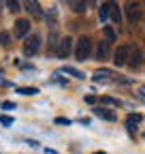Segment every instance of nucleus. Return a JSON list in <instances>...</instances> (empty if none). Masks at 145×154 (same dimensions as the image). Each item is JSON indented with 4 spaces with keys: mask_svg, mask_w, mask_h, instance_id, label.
I'll return each instance as SVG.
<instances>
[{
    "mask_svg": "<svg viewBox=\"0 0 145 154\" xmlns=\"http://www.w3.org/2000/svg\"><path fill=\"white\" fill-rule=\"evenodd\" d=\"M90 54H92V41H90V36H79V41L75 45V58L77 60H87Z\"/></svg>",
    "mask_w": 145,
    "mask_h": 154,
    "instance_id": "nucleus-1",
    "label": "nucleus"
},
{
    "mask_svg": "<svg viewBox=\"0 0 145 154\" xmlns=\"http://www.w3.org/2000/svg\"><path fill=\"white\" fill-rule=\"evenodd\" d=\"M41 49V34H28L24 41V56H34Z\"/></svg>",
    "mask_w": 145,
    "mask_h": 154,
    "instance_id": "nucleus-2",
    "label": "nucleus"
},
{
    "mask_svg": "<svg viewBox=\"0 0 145 154\" xmlns=\"http://www.w3.org/2000/svg\"><path fill=\"white\" fill-rule=\"evenodd\" d=\"M126 19H128L130 26H137L141 22V7L137 2H130L128 7H126Z\"/></svg>",
    "mask_w": 145,
    "mask_h": 154,
    "instance_id": "nucleus-3",
    "label": "nucleus"
},
{
    "mask_svg": "<svg viewBox=\"0 0 145 154\" xmlns=\"http://www.w3.org/2000/svg\"><path fill=\"white\" fill-rule=\"evenodd\" d=\"M128 56H130V47L128 45H122L115 49L113 54V64L115 66H124V64H128Z\"/></svg>",
    "mask_w": 145,
    "mask_h": 154,
    "instance_id": "nucleus-4",
    "label": "nucleus"
},
{
    "mask_svg": "<svg viewBox=\"0 0 145 154\" xmlns=\"http://www.w3.org/2000/svg\"><path fill=\"white\" fill-rule=\"evenodd\" d=\"M70 51H72V38H70V36H64L62 41L58 43L56 54H58V58H68V56H70Z\"/></svg>",
    "mask_w": 145,
    "mask_h": 154,
    "instance_id": "nucleus-5",
    "label": "nucleus"
},
{
    "mask_svg": "<svg viewBox=\"0 0 145 154\" xmlns=\"http://www.w3.org/2000/svg\"><path fill=\"white\" fill-rule=\"evenodd\" d=\"M128 60H130L128 64H130L132 69H137V66H139V64L143 62V54L139 51V47H135V45H130V56H128Z\"/></svg>",
    "mask_w": 145,
    "mask_h": 154,
    "instance_id": "nucleus-6",
    "label": "nucleus"
},
{
    "mask_svg": "<svg viewBox=\"0 0 145 154\" xmlns=\"http://www.w3.org/2000/svg\"><path fill=\"white\" fill-rule=\"evenodd\" d=\"M28 32H30V22L28 19H17L15 22V34L17 36H28Z\"/></svg>",
    "mask_w": 145,
    "mask_h": 154,
    "instance_id": "nucleus-7",
    "label": "nucleus"
},
{
    "mask_svg": "<svg viewBox=\"0 0 145 154\" xmlns=\"http://www.w3.org/2000/svg\"><path fill=\"white\" fill-rule=\"evenodd\" d=\"M109 49H111V43H109V41H100L98 49H96V60H107Z\"/></svg>",
    "mask_w": 145,
    "mask_h": 154,
    "instance_id": "nucleus-8",
    "label": "nucleus"
},
{
    "mask_svg": "<svg viewBox=\"0 0 145 154\" xmlns=\"http://www.w3.org/2000/svg\"><path fill=\"white\" fill-rule=\"evenodd\" d=\"M94 113L98 116V118H102V120H109V122H115V120H117L115 111H109V109H105V107H96Z\"/></svg>",
    "mask_w": 145,
    "mask_h": 154,
    "instance_id": "nucleus-9",
    "label": "nucleus"
},
{
    "mask_svg": "<svg viewBox=\"0 0 145 154\" xmlns=\"http://www.w3.org/2000/svg\"><path fill=\"white\" fill-rule=\"evenodd\" d=\"M109 9H111V13H109V17L113 19L115 24H120L122 22V11H120V7L115 5V2H109Z\"/></svg>",
    "mask_w": 145,
    "mask_h": 154,
    "instance_id": "nucleus-10",
    "label": "nucleus"
},
{
    "mask_svg": "<svg viewBox=\"0 0 145 154\" xmlns=\"http://www.w3.org/2000/svg\"><path fill=\"white\" fill-rule=\"evenodd\" d=\"M24 7H26L32 15H43V11H41V7H39V2H34V0H28V2H24Z\"/></svg>",
    "mask_w": 145,
    "mask_h": 154,
    "instance_id": "nucleus-11",
    "label": "nucleus"
},
{
    "mask_svg": "<svg viewBox=\"0 0 145 154\" xmlns=\"http://www.w3.org/2000/svg\"><path fill=\"white\" fill-rule=\"evenodd\" d=\"M141 122V116H137V113H132V116H128V122H126V126H128V131L132 133L135 128H137V124Z\"/></svg>",
    "mask_w": 145,
    "mask_h": 154,
    "instance_id": "nucleus-12",
    "label": "nucleus"
},
{
    "mask_svg": "<svg viewBox=\"0 0 145 154\" xmlns=\"http://www.w3.org/2000/svg\"><path fill=\"white\" fill-rule=\"evenodd\" d=\"M62 73H68V75H72V77H77V79H85V75H83L79 69H72V66H64Z\"/></svg>",
    "mask_w": 145,
    "mask_h": 154,
    "instance_id": "nucleus-13",
    "label": "nucleus"
},
{
    "mask_svg": "<svg viewBox=\"0 0 145 154\" xmlns=\"http://www.w3.org/2000/svg\"><path fill=\"white\" fill-rule=\"evenodd\" d=\"M111 77V71H96L94 73V82H105Z\"/></svg>",
    "mask_w": 145,
    "mask_h": 154,
    "instance_id": "nucleus-14",
    "label": "nucleus"
},
{
    "mask_svg": "<svg viewBox=\"0 0 145 154\" xmlns=\"http://www.w3.org/2000/svg\"><path fill=\"white\" fill-rule=\"evenodd\" d=\"M87 9V2H70V11H75V13H83Z\"/></svg>",
    "mask_w": 145,
    "mask_h": 154,
    "instance_id": "nucleus-15",
    "label": "nucleus"
},
{
    "mask_svg": "<svg viewBox=\"0 0 145 154\" xmlns=\"http://www.w3.org/2000/svg\"><path fill=\"white\" fill-rule=\"evenodd\" d=\"M0 45H2V47H9V45H11V34L4 32V30L0 32Z\"/></svg>",
    "mask_w": 145,
    "mask_h": 154,
    "instance_id": "nucleus-16",
    "label": "nucleus"
},
{
    "mask_svg": "<svg viewBox=\"0 0 145 154\" xmlns=\"http://www.w3.org/2000/svg\"><path fill=\"white\" fill-rule=\"evenodd\" d=\"M102 32H105V41H109V43H113V41H115V32L109 28V26H105V30H102Z\"/></svg>",
    "mask_w": 145,
    "mask_h": 154,
    "instance_id": "nucleus-17",
    "label": "nucleus"
},
{
    "mask_svg": "<svg viewBox=\"0 0 145 154\" xmlns=\"http://www.w3.org/2000/svg\"><path fill=\"white\" fill-rule=\"evenodd\" d=\"M109 13H111V9H109V5H102V7H100V22H107Z\"/></svg>",
    "mask_w": 145,
    "mask_h": 154,
    "instance_id": "nucleus-18",
    "label": "nucleus"
},
{
    "mask_svg": "<svg viewBox=\"0 0 145 154\" xmlns=\"http://www.w3.org/2000/svg\"><path fill=\"white\" fill-rule=\"evenodd\" d=\"M17 92H19V94H24V96H32V94H39V90H36V88H19Z\"/></svg>",
    "mask_w": 145,
    "mask_h": 154,
    "instance_id": "nucleus-19",
    "label": "nucleus"
},
{
    "mask_svg": "<svg viewBox=\"0 0 145 154\" xmlns=\"http://www.w3.org/2000/svg\"><path fill=\"white\" fill-rule=\"evenodd\" d=\"M102 103H105V105H111V107H120V105H122L120 101L111 99V96H102Z\"/></svg>",
    "mask_w": 145,
    "mask_h": 154,
    "instance_id": "nucleus-20",
    "label": "nucleus"
},
{
    "mask_svg": "<svg viewBox=\"0 0 145 154\" xmlns=\"http://www.w3.org/2000/svg\"><path fill=\"white\" fill-rule=\"evenodd\" d=\"M0 124L11 126V124H13V118H11V116H0Z\"/></svg>",
    "mask_w": 145,
    "mask_h": 154,
    "instance_id": "nucleus-21",
    "label": "nucleus"
},
{
    "mask_svg": "<svg viewBox=\"0 0 145 154\" xmlns=\"http://www.w3.org/2000/svg\"><path fill=\"white\" fill-rule=\"evenodd\" d=\"M7 7H9L11 11H19V7H22V5H19V2H15V0H9Z\"/></svg>",
    "mask_w": 145,
    "mask_h": 154,
    "instance_id": "nucleus-22",
    "label": "nucleus"
},
{
    "mask_svg": "<svg viewBox=\"0 0 145 154\" xmlns=\"http://www.w3.org/2000/svg\"><path fill=\"white\" fill-rule=\"evenodd\" d=\"M83 101H85L87 105H94V103H96V96H92V94H87V96H85Z\"/></svg>",
    "mask_w": 145,
    "mask_h": 154,
    "instance_id": "nucleus-23",
    "label": "nucleus"
},
{
    "mask_svg": "<svg viewBox=\"0 0 145 154\" xmlns=\"http://www.w3.org/2000/svg\"><path fill=\"white\" fill-rule=\"evenodd\" d=\"M2 109H15V103H11V101H4V103H2Z\"/></svg>",
    "mask_w": 145,
    "mask_h": 154,
    "instance_id": "nucleus-24",
    "label": "nucleus"
},
{
    "mask_svg": "<svg viewBox=\"0 0 145 154\" xmlns=\"http://www.w3.org/2000/svg\"><path fill=\"white\" fill-rule=\"evenodd\" d=\"M56 124H70V122H68L66 118H58V120H56Z\"/></svg>",
    "mask_w": 145,
    "mask_h": 154,
    "instance_id": "nucleus-25",
    "label": "nucleus"
},
{
    "mask_svg": "<svg viewBox=\"0 0 145 154\" xmlns=\"http://www.w3.org/2000/svg\"><path fill=\"white\" fill-rule=\"evenodd\" d=\"M28 146H32V148H39V141H32V139H28Z\"/></svg>",
    "mask_w": 145,
    "mask_h": 154,
    "instance_id": "nucleus-26",
    "label": "nucleus"
},
{
    "mask_svg": "<svg viewBox=\"0 0 145 154\" xmlns=\"http://www.w3.org/2000/svg\"><path fill=\"white\" fill-rule=\"evenodd\" d=\"M94 154H105V152H94Z\"/></svg>",
    "mask_w": 145,
    "mask_h": 154,
    "instance_id": "nucleus-27",
    "label": "nucleus"
},
{
    "mask_svg": "<svg viewBox=\"0 0 145 154\" xmlns=\"http://www.w3.org/2000/svg\"><path fill=\"white\" fill-rule=\"evenodd\" d=\"M141 92H145V86H143V88H141Z\"/></svg>",
    "mask_w": 145,
    "mask_h": 154,
    "instance_id": "nucleus-28",
    "label": "nucleus"
},
{
    "mask_svg": "<svg viewBox=\"0 0 145 154\" xmlns=\"http://www.w3.org/2000/svg\"><path fill=\"white\" fill-rule=\"evenodd\" d=\"M143 139H145V133H143Z\"/></svg>",
    "mask_w": 145,
    "mask_h": 154,
    "instance_id": "nucleus-29",
    "label": "nucleus"
}]
</instances>
